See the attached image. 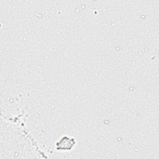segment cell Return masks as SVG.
I'll return each instance as SVG.
<instances>
[{"label": "cell", "instance_id": "6da1fadb", "mask_svg": "<svg viewBox=\"0 0 159 159\" xmlns=\"http://www.w3.org/2000/svg\"><path fill=\"white\" fill-rule=\"evenodd\" d=\"M75 144L76 140L75 138L65 136L56 143V149L57 150H70Z\"/></svg>", "mask_w": 159, "mask_h": 159}]
</instances>
